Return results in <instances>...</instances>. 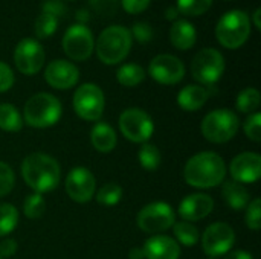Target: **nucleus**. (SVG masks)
<instances>
[{"instance_id":"obj_1","label":"nucleus","mask_w":261,"mask_h":259,"mask_svg":"<svg viewBox=\"0 0 261 259\" xmlns=\"http://www.w3.org/2000/svg\"><path fill=\"white\" fill-rule=\"evenodd\" d=\"M226 176V165L217 153L205 151L193 156L185 168L184 177L188 185L199 189H208L220 185Z\"/></svg>"},{"instance_id":"obj_2","label":"nucleus","mask_w":261,"mask_h":259,"mask_svg":"<svg viewBox=\"0 0 261 259\" xmlns=\"http://www.w3.org/2000/svg\"><path fill=\"white\" fill-rule=\"evenodd\" d=\"M21 176L26 185L37 194L50 192L61 179L58 162L43 153L29 154L21 163Z\"/></svg>"},{"instance_id":"obj_3","label":"nucleus","mask_w":261,"mask_h":259,"mask_svg":"<svg viewBox=\"0 0 261 259\" xmlns=\"http://www.w3.org/2000/svg\"><path fill=\"white\" fill-rule=\"evenodd\" d=\"M132 41L133 37L127 27L121 24L109 26L99 34L95 43L96 55L104 64H118L128 55L132 49Z\"/></svg>"},{"instance_id":"obj_4","label":"nucleus","mask_w":261,"mask_h":259,"mask_svg":"<svg viewBox=\"0 0 261 259\" xmlns=\"http://www.w3.org/2000/svg\"><path fill=\"white\" fill-rule=\"evenodd\" d=\"M61 102L50 93H37L28 99L23 110V119L29 127L47 128L61 118Z\"/></svg>"},{"instance_id":"obj_5","label":"nucleus","mask_w":261,"mask_h":259,"mask_svg":"<svg viewBox=\"0 0 261 259\" xmlns=\"http://www.w3.org/2000/svg\"><path fill=\"white\" fill-rule=\"evenodd\" d=\"M251 35V20L246 12L232 9L220 17L216 26V37L226 49L242 47Z\"/></svg>"},{"instance_id":"obj_6","label":"nucleus","mask_w":261,"mask_h":259,"mask_svg":"<svg viewBox=\"0 0 261 259\" xmlns=\"http://www.w3.org/2000/svg\"><path fill=\"white\" fill-rule=\"evenodd\" d=\"M239 116L228 108H219L208 113L202 122V134L213 143H225L239 131Z\"/></svg>"},{"instance_id":"obj_7","label":"nucleus","mask_w":261,"mask_h":259,"mask_svg":"<svg viewBox=\"0 0 261 259\" xmlns=\"http://www.w3.org/2000/svg\"><path fill=\"white\" fill-rule=\"evenodd\" d=\"M225 72V58L223 55L213 47L202 49L191 63V73L196 81L203 85L213 87Z\"/></svg>"},{"instance_id":"obj_8","label":"nucleus","mask_w":261,"mask_h":259,"mask_svg":"<svg viewBox=\"0 0 261 259\" xmlns=\"http://www.w3.org/2000/svg\"><path fill=\"white\" fill-rule=\"evenodd\" d=\"M119 130L125 139L135 143H145L154 131V124L147 111L127 108L119 118Z\"/></svg>"},{"instance_id":"obj_9","label":"nucleus","mask_w":261,"mask_h":259,"mask_svg":"<svg viewBox=\"0 0 261 259\" xmlns=\"http://www.w3.org/2000/svg\"><path fill=\"white\" fill-rule=\"evenodd\" d=\"M104 105V93L96 84H83L73 95V110L84 121H98Z\"/></svg>"},{"instance_id":"obj_10","label":"nucleus","mask_w":261,"mask_h":259,"mask_svg":"<svg viewBox=\"0 0 261 259\" xmlns=\"http://www.w3.org/2000/svg\"><path fill=\"white\" fill-rule=\"evenodd\" d=\"M95 49L92 31L83 24H72L63 35V50L75 61H86Z\"/></svg>"},{"instance_id":"obj_11","label":"nucleus","mask_w":261,"mask_h":259,"mask_svg":"<svg viewBox=\"0 0 261 259\" xmlns=\"http://www.w3.org/2000/svg\"><path fill=\"white\" fill-rule=\"evenodd\" d=\"M174 211L168 203L156 202L141 209L138 214V226L147 234H161L173 227Z\"/></svg>"},{"instance_id":"obj_12","label":"nucleus","mask_w":261,"mask_h":259,"mask_svg":"<svg viewBox=\"0 0 261 259\" xmlns=\"http://www.w3.org/2000/svg\"><path fill=\"white\" fill-rule=\"evenodd\" d=\"M236 243V234L232 227L226 223H214L206 227L202 235V247L203 252L211 256L217 258L228 253Z\"/></svg>"},{"instance_id":"obj_13","label":"nucleus","mask_w":261,"mask_h":259,"mask_svg":"<svg viewBox=\"0 0 261 259\" xmlns=\"http://www.w3.org/2000/svg\"><path fill=\"white\" fill-rule=\"evenodd\" d=\"M148 73L156 82L173 85L184 79L185 66L177 56L170 53H161L150 61Z\"/></svg>"},{"instance_id":"obj_14","label":"nucleus","mask_w":261,"mask_h":259,"mask_svg":"<svg viewBox=\"0 0 261 259\" xmlns=\"http://www.w3.org/2000/svg\"><path fill=\"white\" fill-rule=\"evenodd\" d=\"M14 63L23 75H35L44 63V49L34 38H23L14 50Z\"/></svg>"},{"instance_id":"obj_15","label":"nucleus","mask_w":261,"mask_h":259,"mask_svg":"<svg viewBox=\"0 0 261 259\" xmlns=\"http://www.w3.org/2000/svg\"><path fill=\"white\" fill-rule=\"evenodd\" d=\"M95 188V177L87 168L76 166L66 177V192L76 203L90 202L93 198Z\"/></svg>"},{"instance_id":"obj_16","label":"nucleus","mask_w":261,"mask_h":259,"mask_svg":"<svg viewBox=\"0 0 261 259\" xmlns=\"http://www.w3.org/2000/svg\"><path fill=\"white\" fill-rule=\"evenodd\" d=\"M44 78L47 84L58 90H66L73 87L80 79V70L75 64L66 60H55L49 63L44 70Z\"/></svg>"},{"instance_id":"obj_17","label":"nucleus","mask_w":261,"mask_h":259,"mask_svg":"<svg viewBox=\"0 0 261 259\" xmlns=\"http://www.w3.org/2000/svg\"><path fill=\"white\" fill-rule=\"evenodd\" d=\"M231 176L239 183H255L261 177V157L257 153H242L231 162Z\"/></svg>"},{"instance_id":"obj_18","label":"nucleus","mask_w":261,"mask_h":259,"mask_svg":"<svg viewBox=\"0 0 261 259\" xmlns=\"http://www.w3.org/2000/svg\"><path fill=\"white\" fill-rule=\"evenodd\" d=\"M214 209V200L208 194H191L179 205V215L184 221H199L206 218Z\"/></svg>"},{"instance_id":"obj_19","label":"nucleus","mask_w":261,"mask_h":259,"mask_svg":"<svg viewBox=\"0 0 261 259\" xmlns=\"http://www.w3.org/2000/svg\"><path fill=\"white\" fill-rule=\"evenodd\" d=\"M145 259H179L180 247L176 240L167 235H154L144 244Z\"/></svg>"},{"instance_id":"obj_20","label":"nucleus","mask_w":261,"mask_h":259,"mask_svg":"<svg viewBox=\"0 0 261 259\" xmlns=\"http://www.w3.org/2000/svg\"><path fill=\"white\" fill-rule=\"evenodd\" d=\"M170 40L173 43V46L179 50H188L196 44L197 40V34H196V27L193 26V23H190L188 20H174L170 29Z\"/></svg>"},{"instance_id":"obj_21","label":"nucleus","mask_w":261,"mask_h":259,"mask_svg":"<svg viewBox=\"0 0 261 259\" xmlns=\"http://www.w3.org/2000/svg\"><path fill=\"white\" fill-rule=\"evenodd\" d=\"M210 98V92L202 85H187L177 95V104L185 111H196L205 105Z\"/></svg>"},{"instance_id":"obj_22","label":"nucleus","mask_w":261,"mask_h":259,"mask_svg":"<svg viewBox=\"0 0 261 259\" xmlns=\"http://www.w3.org/2000/svg\"><path fill=\"white\" fill-rule=\"evenodd\" d=\"M90 142L93 145V148L99 153H110L115 150L116 147V133L115 130L106 124V122H98L93 125L92 131H90Z\"/></svg>"},{"instance_id":"obj_23","label":"nucleus","mask_w":261,"mask_h":259,"mask_svg":"<svg viewBox=\"0 0 261 259\" xmlns=\"http://www.w3.org/2000/svg\"><path fill=\"white\" fill-rule=\"evenodd\" d=\"M222 195H223V200L228 203V206L232 209V211H242V209H246V206L249 205L251 202V197H249V192L246 191V188L239 183V182H226L223 185V189H222Z\"/></svg>"},{"instance_id":"obj_24","label":"nucleus","mask_w":261,"mask_h":259,"mask_svg":"<svg viewBox=\"0 0 261 259\" xmlns=\"http://www.w3.org/2000/svg\"><path fill=\"white\" fill-rule=\"evenodd\" d=\"M118 82L124 87H135L145 79V70L135 63L124 64L116 72Z\"/></svg>"},{"instance_id":"obj_25","label":"nucleus","mask_w":261,"mask_h":259,"mask_svg":"<svg viewBox=\"0 0 261 259\" xmlns=\"http://www.w3.org/2000/svg\"><path fill=\"white\" fill-rule=\"evenodd\" d=\"M23 127V118L11 104H0V130L15 133Z\"/></svg>"},{"instance_id":"obj_26","label":"nucleus","mask_w":261,"mask_h":259,"mask_svg":"<svg viewBox=\"0 0 261 259\" xmlns=\"http://www.w3.org/2000/svg\"><path fill=\"white\" fill-rule=\"evenodd\" d=\"M260 101V92L254 87H248L239 93V96L236 99V107L242 113H254L258 108Z\"/></svg>"},{"instance_id":"obj_27","label":"nucleus","mask_w":261,"mask_h":259,"mask_svg":"<svg viewBox=\"0 0 261 259\" xmlns=\"http://www.w3.org/2000/svg\"><path fill=\"white\" fill-rule=\"evenodd\" d=\"M173 227H174V235L182 246L193 247L197 244L200 235L194 224H191L188 221H179V223H174Z\"/></svg>"},{"instance_id":"obj_28","label":"nucleus","mask_w":261,"mask_h":259,"mask_svg":"<svg viewBox=\"0 0 261 259\" xmlns=\"http://www.w3.org/2000/svg\"><path fill=\"white\" fill-rule=\"evenodd\" d=\"M139 163L147 171H156L161 165V151L153 143H144L138 153Z\"/></svg>"},{"instance_id":"obj_29","label":"nucleus","mask_w":261,"mask_h":259,"mask_svg":"<svg viewBox=\"0 0 261 259\" xmlns=\"http://www.w3.org/2000/svg\"><path fill=\"white\" fill-rule=\"evenodd\" d=\"M17 224H18V211L9 203L0 205V237L11 234L17 227Z\"/></svg>"},{"instance_id":"obj_30","label":"nucleus","mask_w":261,"mask_h":259,"mask_svg":"<svg viewBox=\"0 0 261 259\" xmlns=\"http://www.w3.org/2000/svg\"><path fill=\"white\" fill-rule=\"evenodd\" d=\"M44 211H46V202L41 194L34 192L26 197L24 205H23V212L28 218L38 220L40 217H43Z\"/></svg>"},{"instance_id":"obj_31","label":"nucleus","mask_w":261,"mask_h":259,"mask_svg":"<svg viewBox=\"0 0 261 259\" xmlns=\"http://www.w3.org/2000/svg\"><path fill=\"white\" fill-rule=\"evenodd\" d=\"M58 27V17L47 14V12H41L37 20H35V35L38 38H47L50 37Z\"/></svg>"},{"instance_id":"obj_32","label":"nucleus","mask_w":261,"mask_h":259,"mask_svg":"<svg viewBox=\"0 0 261 259\" xmlns=\"http://www.w3.org/2000/svg\"><path fill=\"white\" fill-rule=\"evenodd\" d=\"M121 198H122V188L116 183L104 185L96 194V202L104 206H115L121 202Z\"/></svg>"},{"instance_id":"obj_33","label":"nucleus","mask_w":261,"mask_h":259,"mask_svg":"<svg viewBox=\"0 0 261 259\" xmlns=\"http://www.w3.org/2000/svg\"><path fill=\"white\" fill-rule=\"evenodd\" d=\"M213 5V0H177V11L190 15V17H196L200 14H205Z\"/></svg>"},{"instance_id":"obj_34","label":"nucleus","mask_w":261,"mask_h":259,"mask_svg":"<svg viewBox=\"0 0 261 259\" xmlns=\"http://www.w3.org/2000/svg\"><path fill=\"white\" fill-rule=\"evenodd\" d=\"M246 226L252 231H258L261 227V200L254 198L246 206V215H245Z\"/></svg>"},{"instance_id":"obj_35","label":"nucleus","mask_w":261,"mask_h":259,"mask_svg":"<svg viewBox=\"0 0 261 259\" xmlns=\"http://www.w3.org/2000/svg\"><path fill=\"white\" fill-rule=\"evenodd\" d=\"M245 134L254 140H261V114L260 113H252L246 121H245Z\"/></svg>"},{"instance_id":"obj_36","label":"nucleus","mask_w":261,"mask_h":259,"mask_svg":"<svg viewBox=\"0 0 261 259\" xmlns=\"http://www.w3.org/2000/svg\"><path fill=\"white\" fill-rule=\"evenodd\" d=\"M14 188V172L9 165L0 162V197L9 194Z\"/></svg>"},{"instance_id":"obj_37","label":"nucleus","mask_w":261,"mask_h":259,"mask_svg":"<svg viewBox=\"0 0 261 259\" xmlns=\"http://www.w3.org/2000/svg\"><path fill=\"white\" fill-rule=\"evenodd\" d=\"M92 8L99 14V15H113L118 8V0H90Z\"/></svg>"},{"instance_id":"obj_38","label":"nucleus","mask_w":261,"mask_h":259,"mask_svg":"<svg viewBox=\"0 0 261 259\" xmlns=\"http://www.w3.org/2000/svg\"><path fill=\"white\" fill-rule=\"evenodd\" d=\"M14 84V73L8 64L0 61V93L8 92Z\"/></svg>"},{"instance_id":"obj_39","label":"nucleus","mask_w":261,"mask_h":259,"mask_svg":"<svg viewBox=\"0 0 261 259\" xmlns=\"http://www.w3.org/2000/svg\"><path fill=\"white\" fill-rule=\"evenodd\" d=\"M138 41L141 43H147L153 38V29L147 24V23H136L133 26V31H130Z\"/></svg>"},{"instance_id":"obj_40","label":"nucleus","mask_w":261,"mask_h":259,"mask_svg":"<svg viewBox=\"0 0 261 259\" xmlns=\"http://www.w3.org/2000/svg\"><path fill=\"white\" fill-rule=\"evenodd\" d=\"M150 2H151V0H121L124 11L128 12V14H139V12H144V11L148 8Z\"/></svg>"},{"instance_id":"obj_41","label":"nucleus","mask_w":261,"mask_h":259,"mask_svg":"<svg viewBox=\"0 0 261 259\" xmlns=\"http://www.w3.org/2000/svg\"><path fill=\"white\" fill-rule=\"evenodd\" d=\"M17 252V241L6 238L0 243V258H11Z\"/></svg>"},{"instance_id":"obj_42","label":"nucleus","mask_w":261,"mask_h":259,"mask_svg":"<svg viewBox=\"0 0 261 259\" xmlns=\"http://www.w3.org/2000/svg\"><path fill=\"white\" fill-rule=\"evenodd\" d=\"M43 12H47V14H52L55 17H60V14L63 12V5L60 2H57V0H47L43 5Z\"/></svg>"},{"instance_id":"obj_43","label":"nucleus","mask_w":261,"mask_h":259,"mask_svg":"<svg viewBox=\"0 0 261 259\" xmlns=\"http://www.w3.org/2000/svg\"><path fill=\"white\" fill-rule=\"evenodd\" d=\"M226 259H252V255L245 250H236V252L229 253Z\"/></svg>"},{"instance_id":"obj_44","label":"nucleus","mask_w":261,"mask_h":259,"mask_svg":"<svg viewBox=\"0 0 261 259\" xmlns=\"http://www.w3.org/2000/svg\"><path fill=\"white\" fill-rule=\"evenodd\" d=\"M130 259H145V253H144V249H139V247H135L130 250Z\"/></svg>"},{"instance_id":"obj_45","label":"nucleus","mask_w":261,"mask_h":259,"mask_svg":"<svg viewBox=\"0 0 261 259\" xmlns=\"http://www.w3.org/2000/svg\"><path fill=\"white\" fill-rule=\"evenodd\" d=\"M177 15H179V11H177V8L176 6H170L168 9H167V17L170 18V20H177Z\"/></svg>"},{"instance_id":"obj_46","label":"nucleus","mask_w":261,"mask_h":259,"mask_svg":"<svg viewBox=\"0 0 261 259\" xmlns=\"http://www.w3.org/2000/svg\"><path fill=\"white\" fill-rule=\"evenodd\" d=\"M260 14H261V9H260V8H257V9H255V12H254V23H255L257 29H261Z\"/></svg>"},{"instance_id":"obj_47","label":"nucleus","mask_w":261,"mask_h":259,"mask_svg":"<svg viewBox=\"0 0 261 259\" xmlns=\"http://www.w3.org/2000/svg\"><path fill=\"white\" fill-rule=\"evenodd\" d=\"M211 259H213V258H211Z\"/></svg>"},{"instance_id":"obj_48","label":"nucleus","mask_w":261,"mask_h":259,"mask_svg":"<svg viewBox=\"0 0 261 259\" xmlns=\"http://www.w3.org/2000/svg\"><path fill=\"white\" fill-rule=\"evenodd\" d=\"M0 259H2V258H0Z\"/></svg>"}]
</instances>
